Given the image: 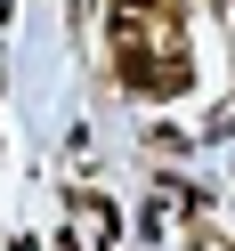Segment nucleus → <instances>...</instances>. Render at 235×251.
<instances>
[{"label":"nucleus","mask_w":235,"mask_h":251,"mask_svg":"<svg viewBox=\"0 0 235 251\" xmlns=\"http://www.w3.org/2000/svg\"><path fill=\"white\" fill-rule=\"evenodd\" d=\"M138 8H154V17H179L170 0H122V17H138Z\"/></svg>","instance_id":"nucleus-1"}]
</instances>
